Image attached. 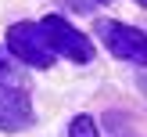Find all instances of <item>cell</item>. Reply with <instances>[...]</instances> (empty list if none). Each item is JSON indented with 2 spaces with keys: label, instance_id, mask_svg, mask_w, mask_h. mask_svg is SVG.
Returning <instances> with one entry per match:
<instances>
[{
  "label": "cell",
  "instance_id": "obj_5",
  "mask_svg": "<svg viewBox=\"0 0 147 137\" xmlns=\"http://www.w3.org/2000/svg\"><path fill=\"white\" fill-rule=\"evenodd\" d=\"M68 137H100V134H97V123L90 115H76L68 126Z\"/></svg>",
  "mask_w": 147,
  "mask_h": 137
},
{
  "label": "cell",
  "instance_id": "obj_8",
  "mask_svg": "<svg viewBox=\"0 0 147 137\" xmlns=\"http://www.w3.org/2000/svg\"><path fill=\"white\" fill-rule=\"evenodd\" d=\"M140 87H144V90H147V72H144V76H140Z\"/></svg>",
  "mask_w": 147,
  "mask_h": 137
},
{
  "label": "cell",
  "instance_id": "obj_3",
  "mask_svg": "<svg viewBox=\"0 0 147 137\" xmlns=\"http://www.w3.org/2000/svg\"><path fill=\"white\" fill-rule=\"evenodd\" d=\"M7 50H11V58L32 65V69H50L54 65V50L43 40L40 22H14L7 29Z\"/></svg>",
  "mask_w": 147,
  "mask_h": 137
},
{
  "label": "cell",
  "instance_id": "obj_4",
  "mask_svg": "<svg viewBox=\"0 0 147 137\" xmlns=\"http://www.w3.org/2000/svg\"><path fill=\"white\" fill-rule=\"evenodd\" d=\"M29 123H32V101L25 83L0 79V130H25Z\"/></svg>",
  "mask_w": 147,
  "mask_h": 137
},
{
  "label": "cell",
  "instance_id": "obj_9",
  "mask_svg": "<svg viewBox=\"0 0 147 137\" xmlns=\"http://www.w3.org/2000/svg\"><path fill=\"white\" fill-rule=\"evenodd\" d=\"M136 4H140V7H147V0H136Z\"/></svg>",
  "mask_w": 147,
  "mask_h": 137
},
{
  "label": "cell",
  "instance_id": "obj_1",
  "mask_svg": "<svg viewBox=\"0 0 147 137\" xmlns=\"http://www.w3.org/2000/svg\"><path fill=\"white\" fill-rule=\"evenodd\" d=\"M93 33L100 36V43H104L115 58L147 69V33H140L136 25H122V22H115V18H97Z\"/></svg>",
  "mask_w": 147,
  "mask_h": 137
},
{
  "label": "cell",
  "instance_id": "obj_7",
  "mask_svg": "<svg viewBox=\"0 0 147 137\" xmlns=\"http://www.w3.org/2000/svg\"><path fill=\"white\" fill-rule=\"evenodd\" d=\"M0 79H4V83H22V79H18V72H14V65L4 58V50H0Z\"/></svg>",
  "mask_w": 147,
  "mask_h": 137
},
{
  "label": "cell",
  "instance_id": "obj_6",
  "mask_svg": "<svg viewBox=\"0 0 147 137\" xmlns=\"http://www.w3.org/2000/svg\"><path fill=\"white\" fill-rule=\"evenodd\" d=\"M65 4H68L72 11H79V14H90V11H97L100 4H108V0H65Z\"/></svg>",
  "mask_w": 147,
  "mask_h": 137
},
{
  "label": "cell",
  "instance_id": "obj_2",
  "mask_svg": "<svg viewBox=\"0 0 147 137\" xmlns=\"http://www.w3.org/2000/svg\"><path fill=\"white\" fill-rule=\"evenodd\" d=\"M43 29V40H47L50 50H57V54H65L68 61L76 65H86L93 61V43L86 40V33H79L72 22H65L61 14H47V18L40 22Z\"/></svg>",
  "mask_w": 147,
  "mask_h": 137
}]
</instances>
